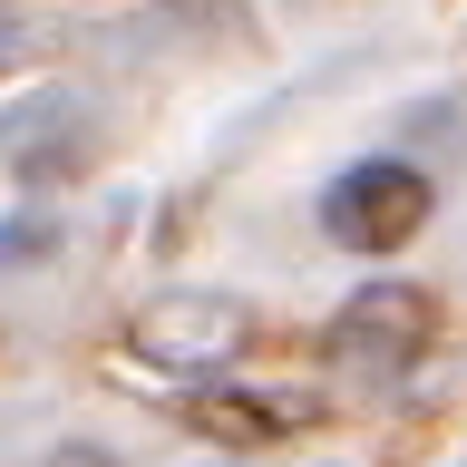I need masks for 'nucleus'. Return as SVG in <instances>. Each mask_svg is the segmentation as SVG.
<instances>
[{
  "label": "nucleus",
  "instance_id": "obj_4",
  "mask_svg": "<svg viewBox=\"0 0 467 467\" xmlns=\"http://www.w3.org/2000/svg\"><path fill=\"white\" fill-rule=\"evenodd\" d=\"M185 419H195L204 438H234V448H263V438H283L312 419V400H263V389H195L185 400Z\"/></svg>",
  "mask_w": 467,
  "mask_h": 467
},
{
  "label": "nucleus",
  "instance_id": "obj_2",
  "mask_svg": "<svg viewBox=\"0 0 467 467\" xmlns=\"http://www.w3.org/2000/svg\"><path fill=\"white\" fill-rule=\"evenodd\" d=\"M321 224L341 234V244H360V254H389V244H409V234L429 224V175L400 166V156H360L321 195Z\"/></svg>",
  "mask_w": 467,
  "mask_h": 467
},
{
  "label": "nucleus",
  "instance_id": "obj_5",
  "mask_svg": "<svg viewBox=\"0 0 467 467\" xmlns=\"http://www.w3.org/2000/svg\"><path fill=\"white\" fill-rule=\"evenodd\" d=\"M39 467H117V458H108V448H88V438H68V448H49Z\"/></svg>",
  "mask_w": 467,
  "mask_h": 467
},
{
  "label": "nucleus",
  "instance_id": "obj_3",
  "mask_svg": "<svg viewBox=\"0 0 467 467\" xmlns=\"http://www.w3.org/2000/svg\"><path fill=\"white\" fill-rule=\"evenodd\" d=\"M137 350H156V360H185V370H204V360H234V350H244V312H234V302H156V312L137 321Z\"/></svg>",
  "mask_w": 467,
  "mask_h": 467
},
{
  "label": "nucleus",
  "instance_id": "obj_1",
  "mask_svg": "<svg viewBox=\"0 0 467 467\" xmlns=\"http://www.w3.org/2000/svg\"><path fill=\"white\" fill-rule=\"evenodd\" d=\"M429 292H409V283H370V292H350L341 321L321 331V360L341 379H400L419 350H429Z\"/></svg>",
  "mask_w": 467,
  "mask_h": 467
}]
</instances>
